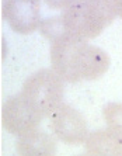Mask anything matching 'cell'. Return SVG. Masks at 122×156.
Masks as SVG:
<instances>
[{
  "label": "cell",
  "mask_w": 122,
  "mask_h": 156,
  "mask_svg": "<svg viewBox=\"0 0 122 156\" xmlns=\"http://www.w3.org/2000/svg\"><path fill=\"white\" fill-rule=\"evenodd\" d=\"M52 69L68 83L97 80L110 69L111 59L103 48L73 35H65L51 42Z\"/></svg>",
  "instance_id": "cell-1"
},
{
  "label": "cell",
  "mask_w": 122,
  "mask_h": 156,
  "mask_svg": "<svg viewBox=\"0 0 122 156\" xmlns=\"http://www.w3.org/2000/svg\"><path fill=\"white\" fill-rule=\"evenodd\" d=\"M68 33L82 40H94L114 23L110 0H75L61 14Z\"/></svg>",
  "instance_id": "cell-2"
},
{
  "label": "cell",
  "mask_w": 122,
  "mask_h": 156,
  "mask_svg": "<svg viewBox=\"0 0 122 156\" xmlns=\"http://www.w3.org/2000/svg\"><path fill=\"white\" fill-rule=\"evenodd\" d=\"M21 94L45 118L63 104L65 82L54 69H40L25 79Z\"/></svg>",
  "instance_id": "cell-3"
},
{
  "label": "cell",
  "mask_w": 122,
  "mask_h": 156,
  "mask_svg": "<svg viewBox=\"0 0 122 156\" xmlns=\"http://www.w3.org/2000/svg\"><path fill=\"white\" fill-rule=\"evenodd\" d=\"M44 117L20 94L9 97L2 105V125L9 134L21 136L37 129Z\"/></svg>",
  "instance_id": "cell-4"
},
{
  "label": "cell",
  "mask_w": 122,
  "mask_h": 156,
  "mask_svg": "<svg viewBox=\"0 0 122 156\" xmlns=\"http://www.w3.org/2000/svg\"><path fill=\"white\" fill-rule=\"evenodd\" d=\"M49 127L56 139L68 145L84 144L90 135L83 114L66 103L59 105L49 115Z\"/></svg>",
  "instance_id": "cell-5"
},
{
  "label": "cell",
  "mask_w": 122,
  "mask_h": 156,
  "mask_svg": "<svg viewBox=\"0 0 122 156\" xmlns=\"http://www.w3.org/2000/svg\"><path fill=\"white\" fill-rule=\"evenodd\" d=\"M41 0H2V17L14 33L27 35L40 30Z\"/></svg>",
  "instance_id": "cell-6"
},
{
  "label": "cell",
  "mask_w": 122,
  "mask_h": 156,
  "mask_svg": "<svg viewBox=\"0 0 122 156\" xmlns=\"http://www.w3.org/2000/svg\"><path fill=\"white\" fill-rule=\"evenodd\" d=\"M18 156H56V141L42 129H33L16 141Z\"/></svg>",
  "instance_id": "cell-7"
},
{
  "label": "cell",
  "mask_w": 122,
  "mask_h": 156,
  "mask_svg": "<svg viewBox=\"0 0 122 156\" xmlns=\"http://www.w3.org/2000/svg\"><path fill=\"white\" fill-rule=\"evenodd\" d=\"M84 148L91 156H122V141L108 129L91 132L84 142Z\"/></svg>",
  "instance_id": "cell-8"
},
{
  "label": "cell",
  "mask_w": 122,
  "mask_h": 156,
  "mask_svg": "<svg viewBox=\"0 0 122 156\" xmlns=\"http://www.w3.org/2000/svg\"><path fill=\"white\" fill-rule=\"evenodd\" d=\"M107 129L122 141V103H108L103 108Z\"/></svg>",
  "instance_id": "cell-9"
},
{
  "label": "cell",
  "mask_w": 122,
  "mask_h": 156,
  "mask_svg": "<svg viewBox=\"0 0 122 156\" xmlns=\"http://www.w3.org/2000/svg\"><path fill=\"white\" fill-rule=\"evenodd\" d=\"M49 9L52 10H65L70 3H73L75 0H44Z\"/></svg>",
  "instance_id": "cell-10"
},
{
  "label": "cell",
  "mask_w": 122,
  "mask_h": 156,
  "mask_svg": "<svg viewBox=\"0 0 122 156\" xmlns=\"http://www.w3.org/2000/svg\"><path fill=\"white\" fill-rule=\"evenodd\" d=\"M110 3H111L117 17H119L122 20V0H110Z\"/></svg>",
  "instance_id": "cell-11"
},
{
  "label": "cell",
  "mask_w": 122,
  "mask_h": 156,
  "mask_svg": "<svg viewBox=\"0 0 122 156\" xmlns=\"http://www.w3.org/2000/svg\"><path fill=\"white\" fill-rule=\"evenodd\" d=\"M76 156H91V155H89V153H80V155H76Z\"/></svg>",
  "instance_id": "cell-12"
}]
</instances>
